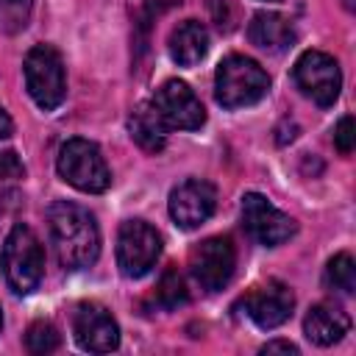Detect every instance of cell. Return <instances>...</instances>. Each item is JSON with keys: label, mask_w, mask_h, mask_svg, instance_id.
I'll use <instances>...</instances> for the list:
<instances>
[{"label": "cell", "mask_w": 356, "mask_h": 356, "mask_svg": "<svg viewBox=\"0 0 356 356\" xmlns=\"http://www.w3.org/2000/svg\"><path fill=\"white\" fill-rule=\"evenodd\" d=\"M47 225L53 250L61 267L83 270L92 267L100 256V228L95 214L72 200H56L47 209Z\"/></svg>", "instance_id": "6da1fadb"}, {"label": "cell", "mask_w": 356, "mask_h": 356, "mask_svg": "<svg viewBox=\"0 0 356 356\" xmlns=\"http://www.w3.org/2000/svg\"><path fill=\"white\" fill-rule=\"evenodd\" d=\"M270 89V75L259 61L231 53L217 64L214 72V97L222 108H245L259 103Z\"/></svg>", "instance_id": "7a4b0ae2"}, {"label": "cell", "mask_w": 356, "mask_h": 356, "mask_svg": "<svg viewBox=\"0 0 356 356\" xmlns=\"http://www.w3.org/2000/svg\"><path fill=\"white\" fill-rule=\"evenodd\" d=\"M0 270L11 292L17 295H28L39 286L44 275V250H42L39 236L28 225L17 222L8 231L3 250H0Z\"/></svg>", "instance_id": "3957f363"}, {"label": "cell", "mask_w": 356, "mask_h": 356, "mask_svg": "<svg viewBox=\"0 0 356 356\" xmlns=\"http://www.w3.org/2000/svg\"><path fill=\"white\" fill-rule=\"evenodd\" d=\"M22 72H25V89L42 111H53L64 103L67 75H64V61L56 47L50 44L31 47L22 61Z\"/></svg>", "instance_id": "277c9868"}, {"label": "cell", "mask_w": 356, "mask_h": 356, "mask_svg": "<svg viewBox=\"0 0 356 356\" xmlns=\"http://www.w3.org/2000/svg\"><path fill=\"white\" fill-rule=\"evenodd\" d=\"M56 170L70 186L89 192V195L106 192L111 184L108 164H106L100 147L89 139H67L58 150Z\"/></svg>", "instance_id": "5b68a950"}, {"label": "cell", "mask_w": 356, "mask_h": 356, "mask_svg": "<svg viewBox=\"0 0 356 356\" xmlns=\"http://www.w3.org/2000/svg\"><path fill=\"white\" fill-rule=\"evenodd\" d=\"M161 256V236L145 220H125L117 234V267L125 278H142Z\"/></svg>", "instance_id": "8992f818"}, {"label": "cell", "mask_w": 356, "mask_h": 356, "mask_svg": "<svg viewBox=\"0 0 356 356\" xmlns=\"http://www.w3.org/2000/svg\"><path fill=\"white\" fill-rule=\"evenodd\" d=\"M292 81L309 100H314L323 108L334 106V100L339 97V89H342V72H339L337 58L328 53H320V50H306L295 61Z\"/></svg>", "instance_id": "52a82bcc"}, {"label": "cell", "mask_w": 356, "mask_h": 356, "mask_svg": "<svg viewBox=\"0 0 356 356\" xmlns=\"http://www.w3.org/2000/svg\"><path fill=\"white\" fill-rule=\"evenodd\" d=\"M234 267H236V250L231 236H209L200 245H195V250L189 253L192 278L206 292H220L231 281Z\"/></svg>", "instance_id": "ba28073f"}, {"label": "cell", "mask_w": 356, "mask_h": 356, "mask_svg": "<svg viewBox=\"0 0 356 356\" xmlns=\"http://www.w3.org/2000/svg\"><path fill=\"white\" fill-rule=\"evenodd\" d=\"M153 111L159 114L161 125L167 131H197L206 122V108L197 100V95L184 83V81H167L156 89L150 100Z\"/></svg>", "instance_id": "9c48e42d"}, {"label": "cell", "mask_w": 356, "mask_h": 356, "mask_svg": "<svg viewBox=\"0 0 356 356\" xmlns=\"http://www.w3.org/2000/svg\"><path fill=\"white\" fill-rule=\"evenodd\" d=\"M242 225L250 234V239H256L264 248H275V245L286 242L289 236H295V231H298L295 220L289 214H284L281 209H275L259 192L242 195Z\"/></svg>", "instance_id": "30bf717a"}, {"label": "cell", "mask_w": 356, "mask_h": 356, "mask_svg": "<svg viewBox=\"0 0 356 356\" xmlns=\"http://www.w3.org/2000/svg\"><path fill=\"white\" fill-rule=\"evenodd\" d=\"M217 209V189L203 178H186L170 192V217L178 228L192 231L203 225Z\"/></svg>", "instance_id": "8fae6325"}, {"label": "cell", "mask_w": 356, "mask_h": 356, "mask_svg": "<svg viewBox=\"0 0 356 356\" xmlns=\"http://www.w3.org/2000/svg\"><path fill=\"white\" fill-rule=\"evenodd\" d=\"M75 342L89 353H111L120 348V325L100 303H81L72 314Z\"/></svg>", "instance_id": "7c38bea8"}, {"label": "cell", "mask_w": 356, "mask_h": 356, "mask_svg": "<svg viewBox=\"0 0 356 356\" xmlns=\"http://www.w3.org/2000/svg\"><path fill=\"white\" fill-rule=\"evenodd\" d=\"M242 306H245L248 317H250L259 328L270 331V328H278L281 323H286V320L292 317L295 295H292V289H289L286 284H281V281H267V284L256 286L253 292H248L245 300H242Z\"/></svg>", "instance_id": "4fadbf2b"}, {"label": "cell", "mask_w": 356, "mask_h": 356, "mask_svg": "<svg viewBox=\"0 0 356 356\" xmlns=\"http://www.w3.org/2000/svg\"><path fill=\"white\" fill-rule=\"evenodd\" d=\"M348 331H350V317L342 306H334V303L312 306L306 320H303V334L309 337V342H314L320 348L339 342Z\"/></svg>", "instance_id": "5bb4252c"}, {"label": "cell", "mask_w": 356, "mask_h": 356, "mask_svg": "<svg viewBox=\"0 0 356 356\" xmlns=\"http://www.w3.org/2000/svg\"><path fill=\"white\" fill-rule=\"evenodd\" d=\"M248 39L261 50L281 53L295 44V31L286 17H281L275 11H259V14H253V19L248 25Z\"/></svg>", "instance_id": "9a60e30c"}, {"label": "cell", "mask_w": 356, "mask_h": 356, "mask_svg": "<svg viewBox=\"0 0 356 356\" xmlns=\"http://www.w3.org/2000/svg\"><path fill=\"white\" fill-rule=\"evenodd\" d=\"M209 53V31L197 19H184L170 33V58L178 67H195Z\"/></svg>", "instance_id": "2e32d148"}, {"label": "cell", "mask_w": 356, "mask_h": 356, "mask_svg": "<svg viewBox=\"0 0 356 356\" xmlns=\"http://www.w3.org/2000/svg\"><path fill=\"white\" fill-rule=\"evenodd\" d=\"M128 131H131V139H134L139 147L150 150V153L161 150L164 142H167V128L161 125V120H159V114L153 111L150 103H142V106L131 114Z\"/></svg>", "instance_id": "e0dca14e"}, {"label": "cell", "mask_w": 356, "mask_h": 356, "mask_svg": "<svg viewBox=\"0 0 356 356\" xmlns=\"http://www.w3.org/2000/svg\"><path fill=\"white\" fill-rule=\"evenodd\" d=\"M25 167L14 150H0V217L8 214L19 200V181Z\"/></svg>", "instance_id": "ac0fdd59"}, {"label": "cell", "mask_w": 356, "mask_h": 356, "mask_svg": "<svg viewBox=\"0 0 356 356\" xmlns=\"http://www.w3.org/2000/svg\"><path fill=\"white\" fill-rule=\"evenodd\" d=\"M325 286L337 289L342 295H350L356 289V264L348 253H337L325 267Z\"/></svg>", "instance_id": "d6986e66"}, {"label": "cell", "mask_w": 356, "mask_h": 356, "mask_svg": "<svg viewBox=\"0 0 356 356\" xmlns=\"http://www.w3.org/2000/svg\"><path fill=\"white\" fill-rule=\"evenodd\" d=\"M156 300H159L161 309H178V306H184L189 300L186 284H184V278H181V273L175 267H170L161 275V281L156 286Z\"/></svg>", "instance_id": "ffe728a7"}, {"label": "cell", "mask_w": 356, "mask_h": 356, "mask_svg": "<svg viewBox=\"0 0 356 356\" xmlns=\"http://www.w3.org/2000/svg\"><path fill=\"white\" fill-rule=\"evenodd\" d=\"M58 345H61V337H58V328L50 320L31 323V328L25 334V348L31 353H53Z\"/></svg>", "instance_id": "44dd1931"}, {"label": "cell", "mask_w": 356, "mask_h": 356, "mask_svg": "<svg viewBox=\"0 0 356 356\" xmlns=\"http://www.w3.org/2000/svg\"><path fill=\"white\" fill-rule=\"evenodd\" d=\"M33 0H0V31L19 33L31 19Z\"/></svg>", "instance_id": "7402d4cb"}, {"label": "cell", "mask_w": 356, "mask_h": 356, "mask_svg": "<svg viewBox=\"0 0 356 356\" xmlns=\"http://www.w3.org/2000/svg\"><path fill=\"white\" fill-rule=\"evenodd\" d=\"M334 145L342 156H350L353 153V145H356V134H353V117H342L334 128Z\"/></svg>", "instance_id": "603a6c76"}, {"label": "cell", "mask_w": 356, "mask_h": 356, "mask_svg": "<svg viewBox=\"0 0 356 356\" xmlns=\"http://www.w3.org/2000/svg\"><path fill=\"white\" fill-rule=\"evenodd\" d=\"M261 353H298V348L292 345V342H286V339H273V342H267L264 348H261Z\"/></svg>", "instance_id": "cb8c5ba5"}, {"label": "cell", "mask_w": 356, "mask_h": 356, "mask_svg": "<svg viewBox=\"0 0 356 356\" xmlns=\"http://www.w3.org/2000/svg\"><path fill=\"white\" fill-rule=\"evenodd\" d=\"M11 134H14V122H11L8 111L0 106V139H8Z\"/></svg>", "instance_id": "d4e9b609"}, {"label": "cell", "mask_w": 356, "mask_h": 356, "mask_svg": "<svg viewBox=\"0 0 356 356\" xmlns=\"http://www.w3.org/2000/svg\"><path fill=\"white\" fill-rule=\"evenodd\" d=\"M345 6H348V8H350V11H353V0H345Z\"/></svg>", "instance_id": "484cf974"}, {"label": "cell", "mask_w": 356, "mask_h": 356, "mask_svg": "<svg viewBox=\"0 0 356 356\" xmlns=\"http://www.w3.org/2000/svg\"><path fill=\"white\" fill-rule=\"evenodd\" d=\"M264 3H278V0H264Z\"/></svg>", "instance_id": "4316f807"}, {"label": "cell", "mask_w": 356, "mask_h": 356, "mask_svg": "<svg viewBox=\"0 0 356 356\" xmlns=\"http://www.w3.org/2000/svg\"><path fill=\"white\" fill-rule=\"evenodd\" d=\"M0 325H3V314H0Z\"/></svg>", "instance_id": "83f0119b"}]
</instances>
